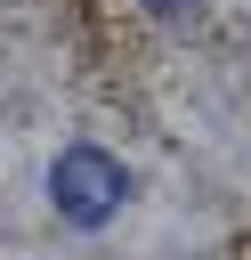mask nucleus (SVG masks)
Wrapping results in <instances>:
<instances>
[{"instance_id":"1","label":"nucleus","mask_w":251,"mask_h":260,"mask_svg":"<svg viewBox=\"0 0 251 260\" xmlns=\"http://www.w3.org/2000/svg\"><path fill=\"white\" fill-rule=\"evenodd\" d=\"M121 195H130V171H121L105 146H65L57 171H49V203H57V219H73V228H105V219L121 211Z\"/></svg>"},{"instance_id":"2","label":"nucleus","mask_w":251,"mask_h":260,"mask_svg":"<svg viewBox=\"0 0 251 260\" xmlns=\"http://www.w3.org/2000/svg\"><path fill=\"white\" fill-rule=\"evenodd\" d=\"M146 8H154V16H170V24H178V16H194V8H202V0H146Z\"/></svg>"}]
</instances>
